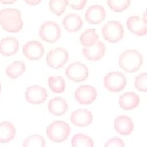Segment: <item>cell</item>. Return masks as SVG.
I'll return each instance as SVG.
<instances>
[{
  "label": "cell",
  "instance_id": "6da1fadb",
  "mask_svg": "<svg viewBox=\"0 0 147 147\" xmlns=\"http://www.w3.org/2000/svg\"><path fill=\"white\" fill-rule=\"evenodd\" d=\"M0 26L8 33H18L23 28L21 12L16 8H4L0 11Z\"/></svg>",
  "mask_w": 147,
  "mask_h": 147
},
{
  "label": "cell",
  "instance_id": "7a4b0ae2",
  "mask_svg": "<svg viewBox=\"0 0 147 147\" xmlns=\"http://www.w3.org/2000/svg\"><path fill=\"white\" fill-rule=\"evenodd\" d=\"M143 64V57L137 50H127L121 53L119 58V65L127 73H135Z\"/></svg>",
  "mask_w": 147,
  "mask_h": 147
},
{
  "label": "cell",
  "instance_id": "3957f363",
  "mask_svg": "<svg viewBox=\"0 0 147 147\" xmlns=\"http://www.w3.org/2000/svg\"><path fill=\"white\" fill-rule=\"evenodd\" d=\"M71 131L70 126L62 120H57L47 127L46 134L49 140L55 143H61L65 141Z\"/></svg>",
  "mask_w": 147,
  "mask_h": 147
},
{
  "label": "cell",
  "instance_id": "277c9868",
  "mask_svg": "<svg viewBox=\"0 0 147 147\" xmlns=\"http://www.w3.org/2000/svg\"><path fill=\"white\" fill-rule=\"evenodd\" d=\"M102 34L104 39L110 43H116L123 39L124 35L123 26L117 21H108L103 26Z\"/></svg>",
  "mask_w": 147,
  "mask_h": 147
},
{
  "label": "cell",
  "instance_id": "5b68a950",
  "mask_svg": "<svg viewBox=\"0 0 147 147\" xmlns=\"http://www.w3.org/2000/svg\"><path fill=\"white\" fill-rule=\"evenodd\" d=\"M126 77L121 72H110L107 74L104 78V86L111 92H119L123 91L126 87Z\"/></svg>",
  "mask_w": 147,
  "mask_h": 147
},
{
  "label": "cell",
  "instance_id": "8992f818",
  "mask_svg": "<svg viewBox=\"0 0 147 147\" xmlns=\"http://www.w3.org/2000/svg\"><path fill=\"white\" fill-rule=\"evenodd\" d=\"M38 34L43 41L54 43L61 38V30L57 22L46 21L40 27Z\"/></svg>",
  "mask_w": 147,
  "mask_h": 147
},
{
  "label": "cell",
  "instance_id": "52a82bcc",
  "mask_svg": "<svg viewBox=\"0 0 147 147\" xmlns=\"http://www.w3.org/2000/svg\"><path fill=\"white\" fill-rule=\"evenodd\" d=\"M65 75L69 79L75 83H82L88 78L89 70L82 62H74L65 69Z\"/></svg>",
  "mask_w": 147,
  "mask_h": 147
},
{
  "label": "cell",
  "instance_id": "ba28073f",
  "mask_svg": "<svg viewBox=\"0 0 147 147\" xmlns=\"http://www.w3.org/2000/svg\"><path fill=\"white\" fill-rule=\"evenodd\" d=\"M69 61V53L62 47L51 50L47 54V65L53 69L62 68Z\"/></svg>",
  "mask_w": 147,
  "mask_h": 147
},
{
  "label": "cell",
  "instance_id": "9c48e42d",
  "mask_svg": "<svg viewBox=\"0 0 147 147\" xmlns=\"http://www.w3.org/2000/svg\"><path fill=\"white\" fill-rule=\"evenodd\" d=\"M96 96V90L91 85H82L74 92V98L81 105H90L93 103Z\"/></svg>",
  "mask_w": 147,
  "mask_h": 147
},
{
  "label": "cell",
  "instance_id": "30bf717a",
  "mask_svg": "<svg viewBox=\"0 0 147 147\" xmlns=\"http://www.w3.org/2000/svg\"><path fill=\"white\" fill-rule=\"evenodd\" d=\"M127 27L129 31L137 36H144L147 34L146 12H144L143 17L132 16L127 20Z\"/></svg>",
  "mask_w": 147,
  "mask_h": 147
},
{
  "label": "cell",
  "instance_id": "8fae6325",
  "mask_svg": "<svg viewBox=\"0 0 147 147\" xmlns=\"http://www.w3.org/2000/svg\"><path fill=\"white\" fill-rule=\"evenodd\" d=\"M47 98V90L38 85H33L27 88L26 99L32 105H40L45 102Z\"/></svg>",
  "mask_w": 147,
  "mask_h": 147
},
{
  "label": "cell",
  "instance_id": "7c38bea8",
  "mask_svg": "<svg viewBox=\"0 0 147 147\" xmlns=\"http://www.w3.org/2000/svg\"><path fill=\"white\" fill-rule=\"evenodd\" d=\"M22 53L27 59L38 61L40 60L44 54V47L38 41H30L24 45Z\"/></svg>",
  "mask_w": 147,
  "mask_h": 147
},
{
  "label": "cell",
  "instance_id": "4fadbf2b",
  "mask_svg": "<svg viewBox=\"0 0 147 147\" xmlns=\"http://www.w3.org/2000/svg\"><path fill=\"white\" fill-rule=\"evenodd\" d=\"M105 53V44L101 41H97L91 47H84L83 54L84 57L91 61H99L104 57Z\"/></svg>",
  "mask_w": 147,
  "mask_h": 147
},
{
  "label": "cell",
  "instance_id": "5bb4252c",
  "mask_svg": "<svg viewBox=\"0 0 147 147\" xmlns=\"http://www.w3.org/2000/svg\"><path fill=\"white\" fill-rule=\"evenodd\" d=\"M92 114L86 109H79L71 114L70 121L77 127H87L92 123Z\"/></svg>",
  "mask_w": 147,
  "mask_h": 147
},
{
  "label": "cell",
  "instance_id": "9a60e30c",
  "mask_svg": "<svg viewBox=\"0 0 147 147\" xmlns=\"http://www.w3.org/2000/svg\"><path fill=\"white\" fill-rule=\"evenodd\" d=\"M105 8L100 5H92L88 8L85 13V19L92 25H99L105 20Z\"/></svg>",
  "mask_w": 147,
  "mask_h": 147
},
{
  "label": "cell",
  "instance_id": "2e32d148",
  "mask_svg": "<svg viewBox=\"0 0 147 147\" xmlns=\"http://www.w3.org/2000/svg\"><path fill=\"white\" fill-rule=\"evenodd\" d=\"M115 129L122 136L130 135L133 129L134 124L130 117L127 115L118 116L115 120Z\"/></svg>",
  "mask_w": 147,
  "mask_h": 147
},
{
  "label": "cell",
  "instance_id": "e0dca14e",
  "mask_svg": "<svg viewBox=\"0 0 147 147\" xmlns=\"http://www.w3.org/2000/svg\"><path fill=\"white\" fill-rule=\"evenodd\" d=\"M19 50V42L14 37H7L0 41V54L4 57L15 55Z\"/></svg>",
  "mask_w": 147,
  "mask_h": 147
},
{
  "label": "cell",
  "instance_id": "ac0fdd59",
  "mask_svg": "<svg viewBox=\"0 0 147 147\" xmlns=\"http://www.w3.org/2000/svg\"><path fill=\"white\" fill-rule=\"evenodd\" d=\"M139 103L140 97L133 92H128L123 94L119 99V106L124 110H133L139 105Z\"/></svg>",
  "mask_w": 147,
  "mask_h": 147
},
{
  "label": "cell",
  "instance_id": "d6986e66",
  "mask_svg": "<svg viewBox=\"0 0 147 147\" xmlns=\"http://www.w3.org/2000/svg\"><path fill=\"white\" fill-rule=\"evenodd\" d=\"M63 26L66 31L74 33L79 31L82 29V27L84 26V21L79 15L71 13L65 16Z\"/></svg>",
  "mask_w": 147,
  "mask_h": 147
},
{
  "label": "cell",
  "instance_id": "ffe728a7",
  "mask_svg": "<svg viewBox=\"0 0 147 147\" xmlns=\"http://www.w3.org/2000/svg\"><path fill=\"white\" fill-rule=\"evenodd\" d=\"M47 109L53 115L61 116L66 113L68 110V104L63 98L55 97L49 100Z\"/></svg>",
  "mask_w": 147,
  "mask_h": 147
},
{
  "label": "cell",
  "instance_id": "44dd1931",
  "mask_svg": "<svg viewBox=\"0 0 147 147\" xmlns=\"http://www.w3.org/2000/svg\"><path fill=\"white\" fill-rule=\"evenodd\" d=\"M15 126L8 121L0 123V143L5 144L11 141L16 136Z\"/></svg>",
  "mask_w": 147,
  "mask_h": 147
},
{
  "label": "cell",
  "instance_id": "7402d4cb",
  "mask_svg": "<svg viewBox=\"0 0 147 147\" xmlns=\"http://www.w3.org/2000/svg\"><path fill=\"white\" fill-rule=\"evenodd\" d=\"M25 72H26V65L21 61H13L6 69V75L10 79H17Z\"/></svg>",
  "mask_w": 147,
  "mask_h": 147
},
{
  "label": "cell",
  "instance_id": "603a6c76",
  "mask_svg": "<svg viewBox=\"0 0 147 147\" xmlns=\"http://www.w3.org/2000/svg\"><path fill=\"white\" fill-rule=\"evenodd\" d=\"M79 40L84 47H91L99 40V36L95 29H88L82 33Z\"/></svg>",
  "mask_w": 147,
  "mask_h": 147
},
{
  "label": "cell",
  "instance_id": "cb8c5ba5",
  "mask_svg": "<svg viewBox=\"0 0 147 147\" xmlns=\"http://www.w3.org/2000/svg\"><path fill=\"white\" fill-rule=\"evenodd\" d=\"M48 86L55 93H62L65 90V79L61 76H52L48 79Z\"/></svg>",
  "mask_w": 147,
  "mask_h": 147
},
{
  "label": "cell",
  "instance_id": "d4e9b609",
  "mask_svg": "<svg viewBox=\"0 0 147 147\" xmlns=\"http://www.w3.org/2000/svg\"><path fill=\"white\" fill-rule=\"evenodd\" d=\"M71 146L73 147H92L94 144L91 137L85 134L79 133L72 137Z\"/></svg>",
  "mask_w": 147,
  "mask_h": 147
},
{
  "label": "cell",
  "instance_id": "484cf974",
  "mask_svg": "<svg viewBox=\"0 0 147 147\" xmlns=\"http://www.w3.org/2000/svg\"><path fill=\"white\" fill-rule=\"evenodd\" d=\"M67 0H50L49 8L56 16H61L67 7Z\"/></svg>",
  "mask_w": 147,
  "mask_h": 147
},
{
  "label": "cell",
  "instance_id": "4316f807",
  "mask_svg": "<svg viewBox=\"0 0 147 147\" xmlns=\"http://www.w3.org/2000/svg\"><path fill=\"white\" fill-rule=\"evenodd\" d=\"M131 3V0H107V5L115 12H123L127 10Z\"/></svg>",
  "mask_w": 147,
  "mask_h": 147
},
{
  "label": "cell",
  "instance_id": "83f0119b",
  "mask_svg": "<svg viewBox=\"0 0 147 147\" xmlns=\"http://www.w3.org/2000/svg\"><path fill=\"white\" fill-rule=\"evenodd\" d=\"M46 146L44 138L40 135H32L28 137L23 143L24 147H43Z\"/></svg>",
  "mask_w": 147,
  "mask_h": 147
},
{
  "label": "cell",
  "instance_id": "f1b7e54d",
  "mask_svg": "<svg viewBox=\"0 0 147 147\" xmlns=\"http://www.w3.org/2000/svg\"><path fill=\"white\" fill-rule=\"evenodd\" d=\"M135 87L142 92H147V73L141 74L135 79Z\"/></svg>",
  "mask_w": 147,
  "mask_h": 147
},
{
  "label": "cell",
  "instance_id": "f546056e",
  "mask_svg": "<svg viewBox=\"0 0 147 147\" xmlns=\"http://www.w3.org/2000/svg\"><path fill=\"white\" fill-rule=\"evenodd\" d=\"M88 0H67V5L74 10H82L87 5Z\"/></svg>",
  "mask_w": 147,
  "mask_h": 147
},
{
  "label": "cell",
  "instance_id": "4dcf8cb0",
  "mask_svg": "<svg viewBox=\"0 0 147 147\" xmlns=\"http://www.w3.org/2000/svg\"><path fill=\"white\" fill-rule=\"evenodd\" d=\"M125 144L123 141L118 138V137H115V138H111L109 141L105 143V147H124Z\"/></svg>",
  "mask_w": 147,
  "mask_h": 147
},
{
  "label": "cell",
  "instance_id": "1f68e13d",
  "mask_svg": "<svg viewBox=\"0 0 147 147\" xmlns=\"http://www.w3.org/2000/svg\"><path fill=\"white\" fill-rule=\"evenodd\" d=\"M27 5L30 6H37L38 5L42 0H23Z\"/></svg>",
  "mask_w": 147,
  "mask_h": 147
},
{
  "label": "cell",
  "instance_id": "d6a6232c",
  "mask_svg": "<svg viewBox=\"0 0 147 147\" xmlns=\"http://www.w3.org/2000/svg\"><path fill=\"white\" fill-rule=\"evenodd\" d=\"M17 0H0V3L4 5H9V4H13Z\"/></svg>",
  "mask_w": 147,
  "mask_h": 147
},
{
  "label": "cell",
  "instance_id": "836d02e7",
  "mask_svg": "<svg viewBox=\"0 0 147 147\" xmlns=\"http://www.w3.org/2000/svg\"><path fill=\"white\" fill-rule=\"evenodd\" d=\"M1 91H2V85L0 84V93H1Z\"/></svg>",
  "mask_w": 147,
  "mask_h": 147
}]
</instances>
